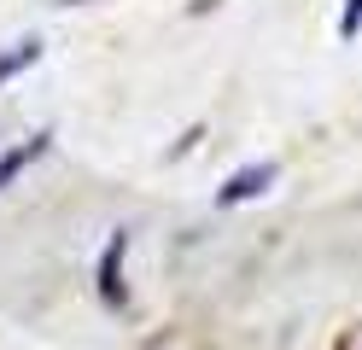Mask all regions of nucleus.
<instances>
[{
	"label": "nucleus",
	"mask_w": 362,
	"mask_h": 350,
	"mask_svg": "<svg viewBox=\"0 0 362 350\" xmlns=\"http://www.w3.org/2000/svg\"><path fill=\"white\" fill-rule=\"evenodd\" d=\"M123 251H129V228H117V233L105 240V257H100V269H94L105 303H123Z\"/></svg>",
	"instance_id": "f257e3e1"
},
{
	"label": "nucleus",
	"mask_w": 362,
	"mask_h": 350,
	"mask_svg": "<svg viewBox=\"0 0 362 350\" xmlns=\"http://www.w3.org/2000/svg\"><path fill=\"white\" fill-rule=\"evenodd\" d=\"M269 181H275V163H252V170H234L228 181H222L216 204H240V199H257Z\"/></svg>",
	"instance_id": "f03ea898"
},
{
	"label": "nucleus",
	"mask_w": 362,
	"mask_h": 350,
	"mask_svg": "<svg viewBox=\"0 0 362 350\" xmlns=\"http://www.w3.org/2000/svg\"><path fill=\"white\" fill-rule=\"evenodd\" d=\"M47 140H53V134H30V140H18L12 152H0V187L18 181V170H24V163H35L41 152H47Z\"/></svg>",
	"instance_id": "7ed1b4c3"
},
{
	"label": "nucleus",
	"mask_w": 362,
	"mask_h": 350,
	"mask_svg": "<svg viewBox=\"0 0 362 350\" xmlns=\"http://www.w3.org/2000/svg\"><path fill=\"white\" fill-rule=\"evenodd\" d=\"M35 59H41V41H35V35H30V41H18L12 53H0V82H12L18 70H30Z\"/></svg>",
	"instance_id": "20e7f679"
},
{
	"label": "nucleus",
	"mask_w": 362,
	"mask_h": 350,
	"mask_svg": "<svg viewBox=\"0 0 362 350\" xmlns=\"http://www.w3.org/2000/svg\"><path fill=\"white\" fill-rule=\"evenodd\" d=\"M339 35H345V41L362 35V0H351V6H345V18H339Z\"/></svg>",
	"instance_id": "39448f33"
}]
</instances>
